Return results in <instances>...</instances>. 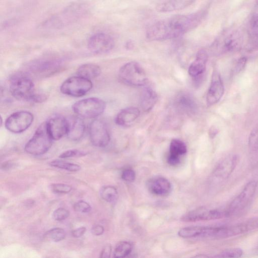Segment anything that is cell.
I'll return each instance as SVG.
<instances>
[{
    "instance_id": "cell-34",
    "label": "cell",
    "mask_w": 258,
    "mask_h": 258,
    "mask_svg": "<svg viewBox=\"0 0 258 258\" xmlns=\"http://www.w3.org/2000/svg\"><path fill=\"white\" fill-rule=\"evenodd\" d=\"M70 212L64 208H58L52 213V218L55 221H63L69 217Z\"/></svg>"
},
{
    "instance_id": "cell-23",
    "label": "cell",
    "mask_w": 258,
    "mask_h": 258,
    "mask_svg": "<svg viewBox=\"0 0 258 258\" xmlns=\"http://www.w3.org/2000/svg\"><path fill=\"white\" fill-rule=\"evenodd\" d=\"M195 0H160L156 6L160 12H168L184 9L194 3Z\"/></svg>"
},
{
    "instance_id": "cell-22",
    "label": "cell",
    "mask_w": 258,
    "mask_h": 258,
    "mask_svg": "<svg viewBox=\"0 0 258 258\" xmlns=\"http://www.w3.org/2000/svg\"><path fill=\"white\" fill-rule=\"evenodd\" d=\"M140 113V110L137 107L125 108L117 113L115 118V122L120 126L128 125L139 117Z\"/></svg>"
},
{
    "instance_id": "cell-14",
    "label": "cell",
    "mask_w": 258,
    "mask_h": 258,
    "mask_svg": "<svg viewBox=\"0 0 258 258\" xmlns=\"http://www.w3.org/2000/svg\"><path fill=\"white\" fill-rule=\"evenodd\" d=\"M224 92V87L221 78L218 72H214L207 93V105L210 106L218 102L223 96Z\"/></svg>"
},
{
    "instance_id": "cell-33",
    "label": "cell",
    "mask_w": 258,
    "mask_h": 258,
    "mask_svg": "<svg viewBox=\"0 0 258 258\" xmlns=\"http://www.w3.org/2000/svg\"><path fill=\"white\" fill-rule=\"evenodd\" d=\"M50 187L51 191L56 194H68L72 189L71 185L64 183H52Z\"/></svg>"
},
{
    "instance_id": "cell-15",
    "label": "cell",
    "mask_w": 258,
    "mask_h": 258,
    "mask_svg": "<svg viewBox=\"0 0 258 258\" xmlns=\"http://www.w3.org/2000/svg\"><path fill=\"white\" fill-rule=\"evenodd\" d=\"M148 190L152 194L158 196H166L171 191V184L166 178L155 176L150 178L147 182Z\"/></svg>"
},
{
    "instance_id": "cell-40",
    "label": "cell",
    "mask_w": 258,
    "mask_h": 258,
    "mask_svg": "<svg viewBox=\"0 0 258 258\" xmlns=\"http://www.w3.org/2000/svg\"><path fill=\"white\" fill-rule=\"evenodd\" d=\"M104 231V227L99 224L93 225L91 229L92 234L96 236L102 235Z\"/></svg>"
},
{
    "instance_id": "cell-32",
    "label": "cell",
    "mask_w": 258,
    "mask_h": 258,
    "mask_svg": "<svg viewBox=\"0 0 258 258\" xmlns=\"http://www.w3.org/2000/svg\"><path fill=\"white\" fill-rule=\"evenodd\" d=\"M248 148L251 152L258 150V128L252 130L248 138Z\"/></svg>"
},
{
    "instance_id": "cell-2",
    "label": "cell",
    "mask_w": 258,
    "mask_h": 258,
    "mask_svg": "<svg viewBox=\"0 0 258 258\" xmlns=\"http://www.w3.org/2000/svg\"><path fill=\"white\" fill-rule=\"evenodd\" d=\"M90 12L88 4L82 1L73 2L60 12L51 16L41 25L45 30H55L63 28L82 20Z\"/></svg>"
},
{
    "instance_id": "cell-5",
    "label": "cell",
    "mask_w": 258,
    "mask_h": 258,
    "mask_svg": "<svg viewBox=\"0 0 258 258\" xmlns=\"http://www.w3.org/2000/svg\"><path fill=\"white\" fill-rule=\"evenodd\" d=\"M105 108V102L96 97L80 100L72 106V109L76 114L87 118H95L101 115Z\"/></svg>"
},
{
    "instance_id": "cell-4",
    "label": "cell",
    "mask_w": 258,
    "mask_h": 258,
    "mask_svg": "<svg viewBox=\"0 0 258 258\" xmlns=\"http://www.w3.org/2000/svg\"><path fill=\"white\" fill-rule=\"evenodd\" d=\"M118 76L123 83L132 86H145L148 83L146 72L136 61L128 62L123 65L119 70Z\"/></svg>"
},
{
    "instance_id": "cell-39",
    "label": "cell",
    "mask_w": 258,
    "mask_h": 258,
    "mask_svg": "<svg viewBox=\"0 0 258 258\" xmlns=\"http://www.w3.org/2000/svg\"><path fill=\"white\" fill-rule=\"evenodd\" d=\"M247 61V59L245 57H242L240 58L238 61H237L235 68H234V72L236 73H239L241 71H242L245 66L246 65Z\"/></svg>"
},
{
    "instance_id": "cell-41",
    "label": "cell",
    "mask_w": 258,
    "mask_h": 258,
    "mask_svg": "<svg viewBox=\"0 0 258 258\" xmlns=\"http://www.w3.org/2000/svg\"><path fill=\"white\" fill-rule=\"evenodd\" d=\"M86 230L84 226L77 228L72 231V235L75 238L81 237L85 233Z\"/></svg>"
},
{
    "instance_id": "cell-38",
    "label": "cell",
    "mask_w": 258,
    "mask_h": 258,
    "mask_svg": "<svg viewBox=\"0 0 258 258\" xmlns=\"http://www.w3.org/2000/svg\"><path fill=\"white\" fill-rule=\"evenodd\" d=\"M250 29L252 34L258 38V15L253 16L251 19Z\"/></svg>"
},
{
    "instance_id": "cell-45",
    "label": "cell",
    "mask_w": 258,
    "mask_h": 258,
    "mask_svg": "<svg viewBox=\"0 0 258 258\" xmlns=\"http://www.w3.org/2000/svg\"><path fill=\"white\" fill-rule=\"evenodd\" d=\"M257 3L258 4V0H257Z\"/></svg>"
},
{
    "instance_id": "cell-10",
    "label": "cell",
    "mask_w": 258,
    "mask_h": 258,
    "mask_svg": "<svg viewBox=\"0 0 258 258\" xmlns=\"http://www.w3.org/2000/svg\"><path fill=\"white\" fill-rule=\"evenodd\" d=\"M228 217L226 209L199 208L190 211L181 217L184 222H197L219 219Z\"/></svg>"
},
{
    "instance_id": "cell-30",
    "label": "cell",
    "mask_w": 258,
    "mask_h": 258,
    "mask_svg": "<svg viewBox=\"0 0 258 258\" xmlns=\"http://www.w3.org/2000/svg\"><path fill=\"white\" fill-rule=\"evenodd\" d=\"M49 164L51 166L71 172H77L81 168V166L78 164L67 162L59 159L53 160L50 161Z\"/></svg>"
},
{
    "instance_id": "cell-29",
    "label": "cell",
    "mask_w": 258,
    "mask_h": 258,
    "mask_svg": "<svg viewBox=\"0 0 258 258\" xmlns=\"http://www.w3.org/2000/svg\"><path fill=\"white\" fill-rule=\"evenodd\" d=\"M44 237L50 241L57 242L65 239L66 232L63 228L55 227L46 231Z\"/></svg>"
},
{
    "instance_id": "cell-17",
    "label": "cell",
    "mask_w": 258,
    "mask_h": 258,
    "mask_svg": "<svg viewBox=\"0 0 258 258\" xmlns=\"http://www.w3.org/2000/svg\"><path fill=\"white\" fill-rule=\"evenodd\" d=\"M46 124L48 131L53 140H59L67 134V119L62 116H53L46 122Z\"/></svg>"
},
{
    "instance_id": "cell-11",
    "label": "cell",
    "mask_w": 258,
    "mask_h": 258,
    "mask_svg": "<svg viewBox=\"0 0 258 258\" xmlns=\"http://www.w3.org/2000/svg\"><path fill=\"white\" fill-rule=\"evenodd\" d=\"M33 115L28 111H19L11 114L6 120V128L11 132L20 133L26 131L31 125Z\"/></svg>"
},
{
    "instance_id": "cell-28",
    "label": "cell",
    "mask_w": 258,
    "mask_h": 258,
    "mask_svg": "<svg viewBox=\"0 0 258 258\" xmlns=\"http://www.w3.org/2000/svg\"><path fill=\"white\" fill-rule=\"evenodd\" d=\"M133 245L130 242L122 241L119 242L116 245L113 256L116 258L124 257L132 251Z\"/></svg>"
},
{
    "instance_id": "cell-20",
    "label": "cell",
    "mask_w": 258,
    "mask_h": 258,
    "mask_svg": "<svg viewBox=\"0 0 258 258\" xmlns=\"http://www.w3.org/2000/svg\"><path fill=\"white\" fill-rule=\"evenodd\" d=\"M174 105L180 112L191 114L197 110V104L193 97L189 93L182 92L176 97Z\"/></svg>"
},
{
    "instance_id": "cell-35",
    "label": "cell",
    "mask_w": 258,
    "mask_h": 258,
    "mask_svg": "<svg viewBox=\"0 0 258 258\" xmlns=\"http://www.w3.org/2000/svg\"><path fill=\"white\" fill-rule=\"evenodd\" d=\"M75 211L82 213H89L91 210L90 205L87 202L80 200L76 202L73 206Z\"/></svg>"
},
{
    "instance_id": "cell-7",
    "label": "cell",
    "mask_w": 258,
    "mask_h": 258,
    "mask_svg": "<svg viewBox=\"0 0 258 258\" xmlns=\"http://www.w3.org/2000/svg\"><path fill=\"white\" fill-rule=\"evenodd\" d=\"M257 187V182L251 181L248 182L241 192L226 208L228 217L235 216L243 211L253 199Z\"/></svg>"
},
{
    "instance_id": "cell-25",
    "label": "cell",
    "mask_w": 258,
    "mask_h": 258,
    "mask_svg": "<svg viewBox=\"0 0 258 258\" xmlns=\"http://www.w3.org/2000/svg\"><path fill=\"white\" fill-rule=\"evenodd\" d=\"M101 68L95 63H88L81 66L77 71V76L91 80L98 77L101 73Z\"/></svg>"
},
{
    "instance_id": "cell-1",
    "label": "cell",
    "mask_w": 258,
    "mask_h": 258,
    "mask_svg": "<svg viewBox=\"0 0 258 258\" xmlns=\"http://www.w3.org/2000/svg\"><path fill=\"white\" fill-rule=\"evenodd\" d=\"M207 11L178 15L158 21L146 30V36L151 41H162L178 37L196 28L206 17Z\"/></svg>"
},
{
    "instance_id": "cell-8",
    "label": "cell",
    "mask_w": 258,
    "mask_h": 258,
    "mask_svg": "<svg viewBox=\"0 0 258 258\" xmlns=\"http://www.w3.org/2000/svg\"><path fill=\"white\" fill-rule=\"evenodd\" d=\"M90 80L79 76L67 79L60 86V91L64 94L73 97H81L87 94L92 88Z\"/></svg>"
},
{
    "instance_id": "cell-36",
    "label": "cell",
    "mask_w": 258,
    "mask_h": 258,
    "mask_svg": "<svg viewBox=\"0 0 258 258\" xmlns=\"http://www.w3.org/2000/svg\"><path fill=\"white\" fill-rule=\"evenodd\" d=\"M87 154V153L84 151L77 149H71L62 152L59 155V157L62 159H64L71 157H82L85 156Z\"/></svg>"
},
{
    "instance_id": "cell-6",
    "label": "cell",
    "mask_w": 258,
    "mask_h": 258,
    "mask_svg": "<svg viewBox=\"0 0 258 258\" xmlns=\"http://www.w3.org/2000/svg\"><path fill=\"white\" fill-rule=\"evenodd\" d=\"M178 234L180 237L184 238H224V226L186 227L181 229L178 231Z\"/></svg>"
},
{
    "instance_id": "cell-3",
    "label": "cell",
    "mask_w": 258,
    "mask_h": 258,
    "mask_svg": "<svg viewBox=\"0 0 258 258\" xmlns=\"http://www.w3.org/2000/svg\"><path fill=\"white\" fill-rule=\"evenodd\" d=\"M52 140L48 131L46 122H45L37 128L32 137L25 145L24 149L29 154L41 155L49 150Z\"/></svg>"
},
{
    "instance_id": "cell-31",
    "label": "cell",
    "mask_w": 258,
    "mask_h": 258,
    "mask_svg": "<svg viewBox=\"0 0 258 258\" xmlns=\"http://www.w3.org/2000/svg\"><path fill=\"white\" fill-rule=\"evenodd\" d=\"M243 254L242 250L240 248H232L225 249L215 255L218 257H239Z\"/></svg>"
},
{
    "instance_id": "cell-27",
    "label": "cell",
    "mask_w": 258,
    "mask_h": 258,
    "mask_svg": "<svg viewBox=\"0 0 258 258\" xmlns=\"http://www.w3.org/2000/svg\"><path fill=\"white\" fill-rule=\"evenodd\" d=\"M101 198L105 201L113 203L118 198V192L116 188L112 185L103 186L100 191Z\"/></svg>"
},
{
    "instance_id": "cell-19",
    "label": "cell",
    "mask_w": 258,
    "mask_h": 258,
    "mask_svg": "<svg viewBox=\"0 0 258 258\" xmlns=\"http://www.w3.org/2000/svg\"><path fill=\"white\" fill-rule=\"evenodd\" d=\"M208 58V53L206 50L204 49L199 50L197 53L195 60L188 68L189 75L194 78L201 77L206 71Z\"/></svg>"
},
{
    "instance_id": "cell-42",
    "label": "cell",
    "mask_w": 258,
    "mask_h": 258,
    "mask_svg": "<svg viewBox=\"0 0 258 258\" xmlns=\"http://www.w3.org/2000/svg\"><path fill=\"white\" fill-rule=\"evenodd\" d=\"M111 252V246L110 244H107L103 248L100 253V257H109Z\"/></svg>"
},
{
    "instance_id": "cell-21",
    "label": "cell",
    "mask_w": 258,
    "mask_h": 258,
    "mask_svg": "<svg viewBox=\"0 0 258 258\" xmlns=\"http://www.w3.org/2000/svg\"><path fill=\"white\" fill-rule=\"evenodd\" d=\"M240 43L239 35L237 33L233 32L227 35L222 40L216 41L214 46L218 47L222 52H226L238 48Z\"/></svg>"
},
{
    "instance_id": "cell-24",
    "label": "cell",
    "mask_w": 258,
    "mask_h": 258,
    "mask_svg": "<svg viewBox=\"0 0 258 258\" xmlns=\"http://www.w3.org/2000/svg\"><path fill=\"white\" fill-rule=\"evenodd\" d=\"M158 96L156 91L149 86L143 90L140 98V104L144 111H150L156 104Z\"/></svg>"
},
{
    "instance_id": "cell-16",
    "label": "cell",
    "mask_w": 258,
    "mask_h": 258,
    "mask_svg": "<svg viewBox=\"0 0 258 258\" xmlns=\"http://www.w3.org/2000/svg\"><path fill=\"white\" fill-rule=\"evenodd\" d=\"M238 162V157L236 155L225 157L218 164L214 171V175L220 178H227L235 170Z\"/></svg>"
},
{
    "instance_id": "cell-37",
    "label": "cell",
    "mask_w": 258,
    "mask_h": 258,
    "mask_svg": "<svg viewBox=\"0 0 258 258\" xmlns=\"http://www.w3.org/2000/svg\"><path fill=\"white\" fill-rule=\"evenodd\" d=\"M121 178L125 181L133 182L136 178L135 172L130 168L124 169L121 173Z\"/></svg>"
},
{
    "instance_id": "cell-26",
    "label": "cell",
    "mask_w": 258,
    "mask_h": 258,
    "mask_svg": "<svg viewBox=\"0 0 258 258\" xmlns=\"http://www.w3.org/2000/svg\"><path fill=\"white\" fill-rule=\"evenodd\" d=\"M187 152L185 144L179 139H173L170 142L169 147V154L177 157H179Z\"/></svg>"
},
{
    "instance_id": "cell-9",
    "label": "cell",
    "mask_w": 258,
    "mask_h": 258,
    "mask_svg": "<svg viewBox=\"0 0 258 258\" xmlns=\"http://www.w3.org/2000/svg\"><path fill=\"white\" fill-rule=\"evenodd\" d=\"M12 95L19 100L31 101L35 93L32 80L26 76H18L13 78L10 84Z\"/></svg>"
},
{
    "instance_id": "cell-44",
    "label": "cell",
    "mask_w": 258,
    "mask_h": 258,
    "mask_svg": "<svg viewBox=\"0 0 258 258\" xmlns=\"http://www.w3.org/2000/svg\"><path fill=\"white\" fill-rule=\"evenodd\" d=\"M218 130L214 126H211L209 130V136L210 138L213 139L217 134Z\"/></svg>"
},
{
    "instance_id": "cell-18",
    "label": "cell",
    "mask_w": 258,
    "mask_h": 258,
    "mask_svg": "<svg viewBox=\"0 0 258 258\" xmlns=\"http://www.w3.org/2000/svg\"><path fill=\"white\" fill-rule=\"evenodd\" d=\"M68 138L73 141H78L83 136L85 126L83 120L78 116H70L67 119Z\"/></svg>"
},
{
    "instance_id": "cell-13",
    "label": "cell",
    "mask_w": 258,
    "mask_h": 258,
    "mask_svg": "<svg viewBox=\"0 0 258 258\" xmlns=\"http://www.w3.org/2000/svg\"><path fill=\"white\" fill-rule=\"evenodd\" d=\"M89 133L91 142L95 147H105L110 142L108 128L101 120L95 119L91 122Z\"/></svg>"
},
{
    "instance_id": "cell-43",
    "label": "cell",
    "mask_w": 258,
    "mask_h": 258,
    "mask_svg": "<svg viewBox=\"0 0 258 258\" xmlns=\"http://www.w3.org/2000/svg\"><path fill=\"white\" fill-rule=\"evenodd\" d=\"M180 158L169 155L167 157L168 163L172 166L177 165L180 161Z\"/></svg>"
},
{
    "instance_id": "cell-12",
    "label": "cell",
    "mask_w": 258,
    "mask_h": 258,
    "mask_svg": "<svg viewBox=\"0 0 258 258\" xmlns=\"http://www.w3.org/2000/svg\"><path fill=\"white\" fill-rule=\"evenodd\" d=\"M114 41L109 34L97 32L91 35L88 40L87 46L90 51L96 54H104L111 51Z\"/></svg>"
}]
</instances>
